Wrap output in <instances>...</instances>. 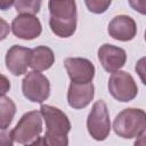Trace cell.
<instances>
[{"label":"cell","mask_w":146,"mask_h":146,"mask_svg":"<svg viewBox=\"0 0 146 146\" xmlns=\"http://www.w3.org/2000/svg\"><path fill=\"white\" fill-rule=\"evenodd\" d=\"M25 146H48V144H47L44 137H38L35 140H33L32 143H30Z\"/></svg>","instance_id":"7402d4cb"},{"label":"cell","mask_w":146,"mask_h":146,"mask_svg":"<svg viewBox=\"0 0 146 146\" xmlns=\"http://www.w3.org/2000/svg\"><path fill=\"white\" fill-rule=\"evenodd\" d=\"M136 72L139 75L141 82L146 86V57H141L136 63Z\"/></svg>","instance_id":"ac0fdd59"},{"label":"cell","mask_w":146,"mask_h":146,"mask_svg":"<svg viewBox=\"0 0 146 146\" xmlns=\"http://www.w3.org/2000/svg\"><path fill=\"white\" fill-rule=\"evenodd\" d=\"M15 9L19 15H34L38 14L41 7V1L36 0H18L14 2Z\"/></svg>","instance_id":"2e32d148"},{"label":"cell","mask_w":146,"mask_h":146,"mask_svg":"<svg viewBox=\"0 0 146 146\" xmlns=\"http://www.w3.org/2000/svg\"><path fill=\"white\" fill-rule=\"evenodd\" d=\"M42 114L39 111L25 113L10 131L14 141L27 145L35 140L42 131Z\"/></svg>","instance_id":"277c9868"},{"label":"cell","mask_w":146,"mask_h":146,"mask_svg":"<svg viewBox=\"0 0 146 146\" xmlns=\"http://www.w3.org/2000/svg\"><path fill=\"white\" fill-rule=\"evenodd\" d=\"M64 66L72 82L90 83L95 76V66L87 59L81 57H70L64 60Z\"/></svg>","instance_id":"ba28073f"},{"label":"cell","mask_w":146,"mask_h":146,"mask_svg":"<svg viewBox=\"0 0 146 146\" xmlns=\"http://www.w3.org/2000/svg\"><path fill=\"white\" fill-rule=\"evenodd\" d=\"M0 137H1V146H13L14 139H13L10 132H7L6 130H2Z\"/></svg>","instance_id":"ffe728a7"},{"label":"cell","mask_w":146,"mask_h":146,"mask_svg":"<svg viewBox=\"0 0 146 146\" xmlns=\"http://www.w3.org/2000/svg\"><path fill=\"white\" fill-rule=\"evenodd\" d=\"M133 146H146V129L137 136V139L135 140Z\"/></svg>","instance_id":"44dd1931"},{"label":"cell","mask_w":146,"mask_h":146,"mask_svg":"<svg viewBox=\"0 0 146 146\" xmlns=\"http://www.w3.org/2000/svg\"><path fill=\"white\" fill-rule=\"evenodd\" d=\"M51 31L60 38L73 35L76 29V5L72 0H51L48 3Z\"/></svg>","instance_id":"6da1fadb"},{"label":"cell","mask_w":146,"mask_h":146,"mask_svg":"<svg viewBox=\"0 0 146 146\" xmlns=\"http://www.w3.org/2000/svg\"><path fill=\"white\" fill-rule=\"evenodd\" d=\"M107 32L110 36L119 41H130L136 36L137 24L130 16H115L108 24Z\"/></svg>","instance_id":"7c38bea8"},{"label":"cell","mask_w":146,"mask_h":146,"mask_svg":"<svg viewBox=\"0 0 146 146\" xmlns=\"http://www.w3.org/2000/svg\"><path fill=\"white\" fill-rule=\"evenodd\" d=\"M11 30L15 36L23 40H33L42 32V26L34 15H18L11 23Z\"/></svg>","instance_id":"8fae6325"},{"label":"cell","mask_w":146,"mask_h":146,"mask_svg":"<svg viewBox=\"0 0 146 146\" xmlns=\"http://www.w3.org/2000/svg\"><path fill=\"white\" fill-rule=\"evenodd\" d=\"M129 5L136 11L143 15H146V0H130Z\"/></svg>","instance_id":"d6986e66"},{"label":"cell","mask_w":146,"mask_h":146,"mask_svg":"<svg viewBox=\"0 0 146 146\" xmlns=\"http://www.w3.org/2000/svg\"><path fill=\"white\" fill-rule=\"evenodd\" d=\"M11 5H14V2H13V1H6V2H5L3 0H1V1H0L1 9H3V10L7 8V6H11Z\"/></svg>","instance_id":"cb8c5ba5"},{"label":"cell","mask_w":146,"mask_h":146,"mask_svg":"<svg viewBox=\"0 0 146 146\" xmlns=\"http://www.w3.org/2000/svg\"><path fill=\"white\" fill-rule=\"evenodd\" d=\"M87 128L89 135L98 141L105 140L111 131V121L107 105L104 100H97L89 112L87 119Z\"/></svg>","instance_id":"5b68a950"},{"label":"cell","mask_w":146,"mask_h":146,"mask_svg":"<svg viewBox=\"0 0 146 146\" xmlns=\"http://www.w3.org/2000/svg\"><path fill=\"white\" fill-rule=\"evenodd\" d=\"M1 80H2V87H1V95L5 96V94L7 92V90L10 88V83L8 82L7 78L5 75H1Z\"/></svg>","instance_id":"603a6c76"},{"label":"cell","mask_w":146,"mask_h":146,"mask_svg":"<svg viewBox=\"0 0 146 146\" xmlns=\"http://www.w3.org/2000/svg\"><path fill=\"white\" fill-rule=\"evenodd\" d=\"M40 112L47 127L44 139L48 146H68L67 133L71 130V122L67 115L51 105H41Z\"/></svg>","instance_id":"7a4b0ae2"},{"label":"cell","mask_w":146,"mask_h":146,"mask_svg":"<svg viewBox=\"0 0 146 146\" xmlns=\"http://www.w3.org/2000/svg\"><path fill=\"white\" fill-rule=\"evenodd\" d=\"M86 6L89 11L95 14H102L106 11V9L111 6V0H86Z\"/></svg>","instance_id":"e0dca14e"},{"label":"cell","mask_w":146,"mask_h":146,"mask_svg":"<svg viewBox=\"0 0 146 146\" xmlns=\"http://www.w3.org/2000/svg\"><path fill=\"white\" fill-rule=\"evenodd\" d=\"M31 55L32 50L26 47L18 44L10 47L6 55V66L8 71L16 76L26 73L27 67L31 65Z\"/></svg>","instance_id":"30bf717a"},{"label":"cell","mask_w":146,"mask_h":146,"mask_svg":"<svg viewBox=\"0 0 146 146\" xmlns=\"http://www.w3.org/2000/svg\"><path fill=\"white\" fill-rule=\"evenodd\" d=\"M145 41H146V31H145Z\"/></svg>","instance_id":"d4e9b609"},{"label":"cell","mask_w":146,"mask_h":146,"mask_svg":"<svg viewBox=\"0 0 146 146\" xmlns=\"http://www.w3.org/2000/svg\"><path fill=\"white\" fill-rule=\"evenodd\" d=\"M98 59L105 71L115 73L124 66L127 52L120 47L113 46L111 43H104L98 49Z\"/></svg>","instance_id":"9c48e42d"},{"label":"cell","mask_w":146,"mask_h":146,"mask_svg":"<svg viewBox=\"0 0 146 146\" xmlns=\"http://www.w3.org/2000/svg\"><path fill=\"white\" fill-rule=\"evenodd\" d=\"M95 94V87L90 83H75L71 82L67 91V103L75 110H81L88 106Z\"/></svg>","instance_id":"4fadbf2b"},{"label":"cell","mask_w":146,"mask_h":146,"mask_svg":"<svg viewBox=\"0 0 146 146\" xmlns=\"http://www.w3.org/2000/svg\"><path fill=\"white\" fill-rule=\"evenodd\" d=\"M55 63V55L54 51L46 46H38L32 49L31 55V67L33 71L41 72L50 68Z\"/></svg>","instance_id":"5bb4252c"},{"label":"cell","mask_w":146,"mask_h":146,"mask_svg":"<svg viewBox=\"0 0 146 146\" xmlns=\"http://www.w3.org/2000/svg\"><path fill=\"white\" fill-rule=\"evenodd\" d=\"M24 97L33 103H43L50 95V82L40 72H29L22 81Z\"/></svg>","instance_id":"8992f818"},{"label":"cell","mask_w":146,"mask_h":146,"mask_svg":"<svg viewBox=\"0 0 146 146\" xmlns=\"http://www.w3.org/2000/svg\"><path fill=\"white\" fill-rule=\"evenodd\" d=\"M113 129L119 137L125 139L137 137L146 129V112L135 107L123 110L116 115Z\"/></svg>","instance_id":"3957f363"},{"label":"cell","mask_w":146,"mask_h":146,"mask_svg":"<svg viewBox=\"0 0 146 146\" xmlns=\"http://www.w3.org/2000/svg\"><path fill=\"white\" fill-rule=\"evenodd\" d=\"M108 91L119 102H130L137 96L138 87L131 74L117 71L108 79Z\"/></svg>","instance_id":"52a82bcc"},{"label":"cell","mask_w":146,"mask_h":146,"mask_svg":"<svg viewBox=\"0 0 146 146\" xmlns=\"http://www.w3.org/2000/svg\"><path fill=\"white\" fill-rule=\"evenodd\" d=\"M0 119H1V123L0 127L2 130H6L9 124L13 121V117L16 113V105L15 103L6 96H1L0 99Z\"/></svg>","instance_id":"9a60e30c"}]
</instances>
